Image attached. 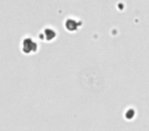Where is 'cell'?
Instances as JSON below:
<instances>
[{"mask_svg": "<svg viewBox=\"0 0 149 131\" xmlns=\"http://www.w3.org/2000/svg\"><path fill=\"white\" fill-rule=\"evenodd\" d=\"M37 43L33 39H25L23 42V51L26 53H31L37 50Z\"/></svg>", "mask_w": 149, "mask_h": 131, "instance_id": "obj_1", "label": "cell"}]
</instances>
